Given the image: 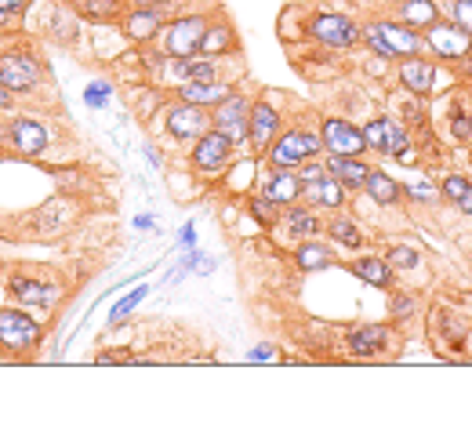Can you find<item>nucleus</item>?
<instances>
[{
    "instance_id": "7",
    "label": "nucleus",
    "mask_w": 472,
    "mask_h": 425,
    "mask_svg": "<svg viewBox=\"0 0 472 425\" xmlns=\"http://www.w3.org/2000/svg\"><path fill=\"white\" fill-rule=\"evenodd\" d=\"M320 138H324V146H327L331 153H338V156H360V153L367 149L363 131H356L352 124H345V120H338V117L324 120Z\"/></svg>"
},
{
    "instance_id": "20",
    "label": "nucleus",
    "mask_w": 472,
    "mask_h": 425,
    "mask_svg": "<svg viewBox=\"0 0 472 425\" xmlns=\"http://www.w3.org/2000/svg\"><path fill=\"white\" fill-rule=\"evenodd\" d=\"M12 295H15L19 302H26V305H40V309H48V305L55 302V291H51L48 284L33 280V277H12Z\"/></svg>"
},
{
    "instance_id": "28",
    "label": "nucleus",
    "mask_w": 472,
    "mask_h": 425,
    "mask_svg": "<svg viewBox=\"0 0 472 425\" xmlns=\"http://www.w3.org/2000/svg\"><path fill=\"white\" fill-rule=\"evenodd\" d=\"M331 266V251L324 243H302L298 247V270H324Z\"/></svg>"
},
{
    "instance_id": "2",
    "label": "nucleus",
    "mask_w": 472,
    "mask_h": 425,
    "mask_svg": "<svg viewBox=\"0 0 472 425\" xmlns=\"http://www.w3.org/2000/svg\"><path fill=\"white\" fill-rule=\"evenodd\" d=\"M0 84L8 92H33L40 84V62L33 51L12 48V51H0Z\"/></svg>"
},
{
    "instance_id": "10",
    "label": "nucleus",
    "mask_w": 472,
    "mask_h": 425,
    "mask_svg": "<svg viewBox=\"0 0 472 425\" xmlns=\"http://www.w3.org/2000/svg\"><path fill=\"white\" fill-rule=\"evenodd\" d=\"M8 146L19 156H40L48 149V131L37 120H12L8 124Z\"/></svg>"
},
{
    "instance_id": "6",
    "label": "nucleus",
    "mask_w": 472,
    "mask_h": 425,
    "mask_svg": "<svg viewBox=\"0 0 472 425\" xmlns=\"http://www.w3.org/2000/svg\"><path fill=\"white\" fill-rule=\"evenodd\" d=\"M229 156H233V138L222 135L218 128H211L208 135H200V142L193 149V167L197 172H218Z\"/></svg>"
},
{
    "instance_id": "39",
    "label": "nucleus",
    "mask_w": 472,
    "mask_h": 425,
    "mask_svg": "<svg viewBox=\"0 0 472 425\" xmlns=\"http://www.w3.org/2000/svg\"><path fill=\"white\" fill-rule=\"evenodd\" d=\"M135 357L131 353H124V350H117V353H99L94 357V364H131Z\"/></svg>"
},
{
    "instance_id": "30",
    "label": "nucleus",
    "mask_w": 472,
    "mask_h": 425,
    "mask_svg": "<svg viewBox=\"0 0 472 425\" xmlns=\"http://www.w3.org/2000/svg\"><path fill=\"white\" fill-rule=\"evenodd\" d=\"M76 8L87 15V19H113L120 12V0H76Z\"/></svg>"
},
{
    "instance_id": "26",
    "label": "nucleus",
    "mask_w": 472,
    "mask_h": 425,
    "mask_svg": "<svg viewBox=\"0 0 472 425\" xmlns=\"http://www.w3.org/2000/svg\"><path fill=\"white\" fill-rule=\"evenodd\" d=\"M288 229H291L295 236L309 240V236L320 233V222H316V215H313L309 208H291V211H288Z\"/></svg>"
},
{
    "instance_id": "9",
    "label": "nucleus",
    "mask_w": 472,
    "mask_h": 425,
    "mask_svg": "<svg viewBox=\"0 0 472 425\" xmlns=\"http://www.w3.org/2000/svg\"><path fill=\"white\" fill-rule=\"evenodd\" d=\"M363 138H367V146L378 149V153L411 156V153H407V135H404L393 120H370V124L363 128Z\"/></svg>"
},
{
    "instance_id": "5",
    "label": "nucleus",
    "mask_w": 472,
    "mask_h": 425,
    "mask_svg": "<svg viewBox=\"0 0 472 425\" xmlns=\"http://www.w3.org/2000/svg\"><path fill=\"white\" fill-rule=\"evenodd\" d=\"M215 128H218L222 135H229L233 142H244L247 131H251V106H247V99L229 95L226 102H218V110H215Z\"/></svg>"
},
{
    "instance_id": "31",
    "label": "nucleus",
    "mask_w": 472,
    "mask_h": 425,
    "mask_svg": "<svg viewBox=\"0 0 472 425\" xmlns=\"http://www.w3.org/2000/svg\"><path fill=\"white\" fill-rule=\"evenodd\" d=\"M327 229H331L334 240H342V243H349V247L360 243V229H356V222H349V218H334V222H327Z\"/></svg>"
},
{
    "instance_id": "32",
    "label": "nucleus",
    "mask_w": 472,
    "mask_h": 425,
    "mask_svg": "<svg viewBox=\"0 0 472 425\" xmlns=\"http://www.w3.org/2000/svg\"><path fill=\"white\" fill-rule=\"evenodd\" d=\"M251 215L258 218V226H276V204L269 197H251Z\"/></svg>"
},
{
    "instance_id": "34",
    "label": "nucleus",
    "mask_w": 472,
    "mask_h": 425,
    "mask_svg": "<svg viewBox=\"0 0 472 425\" xmlns=\"http://www.w3.org/2000/svg\"><path fill=\"white\" fill-rule=\"evenodd\" d=\"M26 4H30V0H0V26L15 22V19L26 12Z\"/></svg>"
},
{
    "instance_id": "17",
    "label": "nucleus",
    "mask_w": 472,
    "mask_h": 425,
    "mask_svg": "<svg viewBox=\"0 0 472 425\" xmlns=\"http://www.w3.org/2000/svg\"><path fill=\"white\" fill-rule=\"evenodd\" d=\"M262 197H269L276 208H288V204H295L298 197H302V179L298 175H291V172H272L269 175V182H265V190H262Z\"/></svg>"
},
{
    "instance_id": "19",
    "label": "nucleus",
    "mask_w": 472,
    "mask_h": 425,
    "mask_svg": "<svg viewBox=\"0 0 472 425\" xmlns=\"http://www.w3.org/2000/svg\"><path fill=\"white\" fill-rule=\"evenodd\" d=\"M229 95H233L229 84H211V80H204V84H182V99L185 102H197V106H218Z\"/></svg>"
},
{
    "instance_id": "8",
    "label": "nucleus",
    "mask_w": 472,
    "mask_h": 425,
    "mask_svg": "<svg viewBox=\"0 0 472 425\" xmlns=\"http://www.w3.org/2000/svg\"><path fill=\"white\" fill-rule=\"evenodd\" d=\"M324 138L309 135V131H288L276 146H272V164H298V160H313Z\"/></svg>"
},
{
    "instance_id": "25",
    "label": "nucleus",
    "mask_w": 472,
    "mask_h": 425,
    "mask_svg": "<svg viewBox=\"0 0 472 425\" xmlns=\"http://www.w3.org/2000/svg\"><path fill=\"white\" fill-rule=\"evenodd\" d=\"M404 19L422 26V30H429V26L440 22V12H436L432 0H404Z\"/></svg>"
},
{
    "instance_id": "33",
    "label": "nucleus",
    "mask_w": 472,
    "mask_h": 425,
    "mask_svg": "<svg viewBox=\"0 0 472 425\" xmlns=\"http://www.w3.org/2000/svg\"><path fill=\"white\" fill-rule=\"evenodd\" d=\"M450 131H454V138H461V142L472 138V117L465 113V106H454V110H450Z\"/></svg>"
},
{
    "instance_id": "42",
    "label": "nucleus",
    "mask_w": 472,
    "mask_h": 425,
    "mask_svg": "<svg viewBox=\"0 0 472 425\" xmlns=\"http://www.w3.org/2000/svg\"><path fill=\"white\" fill-rule=\"evenodd\" d=\"M407 309H411V302H407V298H396V313L407 316Z\"/></svg>"
},
{
    "instance_id": "43",
    "label": "nucleus",
    "mask_w": 472,
    "mask_h": 425,
    "mask_svg": "<svg viewBox=\"0 0 472 425\" xmlns=\"http://www.w3.org/2000/svg\"><path fill=\"white\" fill-rule=\"evenodd\" d=\"M135 4H138V8H160L164 0H135Z\"/></svg>"
},
{
    "instance_id": "14",
    "label": "nucleus",
    "mask_w": 472,
    "mask_h": 425,
    "mask_svg": "<svg viewBox=\"0 0 472 425\" xmlns=\"http://www.w3.org/2000/svg\"><path fill=\"white\" fill-rule=\"evenodd\" d=\"M204 128H208V117H204V110L197 102H182L167 117V131L174 138H197V135H204Z\"/></svg>"
},
{
    "instance_id": "40",
    "label": "nucleus",
    "mask_w": 472,
    "mask_h": 425,
    "mask_svg": "<svg viewBox=\"0 0 472 425\" xmlns=\"http://www.w3.org/2000/svg\"><path fill=\"white\" fill-rule=\"evenodd\" d=\"M91 106H102L106 102V88H87V95H84Z\"/></svg>"
},
{
    "instance_id": "29",
    "label": "nucleus",
    "mask_w": 472,
    "mask_h": 425,
    "mask_svg": "<svg viewBox=\"0 0 472 425\" xmlns=\"http://www.w3.org/2000/svg\"><path fill=\"white\" fill-rule=\"evenodd\" d=\"M443 197H450L465 215H472V186H468L465 179H458V175L447 179V182H443Z\"/></svg>"
},
{
    "instance_id": "3",
    "label": "nucleus",
    "mask_w": 472,
    "mask_h": 425,
    "mask_svg": "<svg viewBox=\"0 0 472 425\" xmlns=\"http://www.w3.org/2000/svg\"><path fill=\"white\" fill-rule=\"evenodd\" d=\"M367 44H370V51L386 55V58H407L418 51V37L404 26H393V22H374L367 30Z\"/></svg>"
},
{
    "instance_id": "1",
    "label": "nucleus",
    "mask_w": 472,
    "mask_h": 425,
    "mask_svg": "<svg viewBox=\"0 0 472 425\" xmlns=\"http://www.w3.org/2000/svg\"><path fill=\"white\" fill-rule=\"evenodd\" d=\"M40 346V327L22 309H0V353L8 360H22L30 350Z\"/></svg>"
},
{
    "instance_id": "18",
    "label": "nucleus",
    "mask_w": 472,
    "mask_h": 425,
    "mask_svg": "<svg viewBox=\"0 0 472 425\" xmlns=\"http://www.w3.org/2000/svg\"><path fill=\"white\" fill-rule=\"evenodd\" d=\"M327 172H331L345 190H360V186L367 182V175H370V167H367L360 156H338V153H331Z\"/></svg>"
},
{
    "instance_id": "21",
    "label": "nucleus",
    "mask_w": 472,
    "mask_h": 425,
    "mask_svg": "<svg viewBox=\"0 0 472 425\" xmlns=\"http://www.w3.org/2000/svg\"><path fill=\"white\" fill-rule=\"evenodd\" d=\"M349 273H356V277L367 280L370 288H389V280H393V270H389L382 259H360V262H349Z\"/></svg>"
},
{
    "instance_id": "16",
    "label": "nucleus",
    "mask_w": 472,
    "mask_h": 425,
    "mask_svg": "<svg viewBox=\"0 0 472 425\" xmlns=\"http://www.w3.org/2000/svg\"><path fill=\"white\" fill-rule=\"evenodd\" d=\"M276 131H280V113L269 106V102H258V106H251V142H254V149H269V142L276 138Z\"/></svg>"
},
{
    "instance_id": "24",
    "label": "nucleus",
    "mask_w": 472,
    "mask_h": 425,
    "mask_svg": "<svg viewBox=\"0 0 472 425\" xmlns=\"http://www.w3.org/2000/svg\"><path fill=\"white\" fill-rule=\"evenodd\" d=\"M363 190H367V197H374L378 204H396V200H400V186H396L386 172H370L367 182H363Z\"/></svg>"
},
{
    "instance_id": "41",
    "label": "nucleus",
    "mask_w": 472,
    "mask_h": 425,
    "mask_svg": "<svg viewBox=\"0 0 472 425\" xmlns=\"http://www.w3.org/2000/svg\"><path fill=\"white\" fill-rule=\"evenodd\" d=\"M12 95H15V92H8L4 84H0V113H4V110H12Z\"/></svg>"
},
{
    "instance_id": "15",
    "label": "nucleus",
    "mask_w": 472,
    "mask_h": 425,
    "mask_svg": "<svg viewBox=\"0 0 472 425\" xmlns=\"http://www.w3.org/2000/svg\"><path fill=\"white\" fill-rule=\"evenodd\" d=\"M386 342H389V331L378 323H367V327H356L345 334V346L352 357H374L378 350H386Z\"/></svg>"
},
{
    "instance_id": "37",
    "label": "nucleus",
    "mask_w": 472,
    "mask_h": 425,
    "mask_svg": "<svg viewBox=\"0 0 472 425\" xmlns=\"http://www.w3.org/2000/svg\"><path fill=\"white\" fill-rule=\"evenodd\" d=\"M324 175H327V164H316V160H309V164L298 167V179L302 182H313V179H324Z\"/></svg>"
},
{
    "instance_id": "11",
    "label": "nucleus",
    "mask_w": 472,
    "mask_h": 425,
    "mask_svg": "<svg viewBox=\"0 0 472 425\" xmlns=\"http://www.w3.org/2000/svg\"><path fill=\"white\" fill-rule=\"evenodd\" d=\"M302 200H306L309 208H327V211H334V208L345 204V186L327 172L324 179L302 182Z\"/></svg>"
},
{
    "instance_id": "38",
    "label": "nucleus",
    "mask_w": 472,
    "mask_h": 425,
    "mask_svg": "<svg viewBox=\"0 0 472 425\" xmlns=\"http://www.w3.org/2000/svg\"><path fill=\"white\" fill-rule=\"evenodd\" d=\"M389 259H393L396 266H404V270H411V266H418V254H414L411 247H393V251H389Z\"/></svg>"
},
{
    "instance_id": "4",
    "label": "nucleus",
    "mask_w": 472,
    "mask_h": 425,
    "mask_svg": "<svg viewBox=\"0 0 472 425\" xmlns=\"http://www.w3.org/2000/svg\"><path fill=\"white\" fill-rule=\"evenodd\" d=\"M204 33H208V19H200V15L178 19L167 33V55L171 58H193L204 44Z\"/></svg>"
},
{
    "instance_id": "13",
    "label": "nucleus",
    "mask_w": 472,
    "mask_h": 425,
    "mask_svg": "<svg viewBox=\"0 0 472 425\" xmlns=\"http://www.w3.org/2000/svg\"><path fill=\"white\" fill-rule=\"evenodd\" d=\"M313 33H316V40H324L331 48H352L360 40V30L342 15H320L313 22Z\"/></svg>"
},
{
    "instance_id": "12",
    "label": "nucleus",
    "mask_w": 472,
    "mask_h": 425,
    "mask_svg": "<svg viewBox=\"0 0 472 425\" xmlns=\"http://www.w3.org/2000/svg\"><path fill=\"white\" fill-rule=\"evenodd\" d=\"M429 48L436 51V55H443V58H461L465 51H468V44H472V33H465L461 26H429Z\"/></svg>"
},
{
    "instance_id": "22",
    "label": "nucleus",
    "mask_w": 472,
    "mask_h": 425,
    "mask_svg": "<svg viewBox=\"0 0 472 425\" xmlns=\"http://www.w3.org/2000/svg\"><path fill=\"white\" fill-rule=\"evenodd\" d=\"M400 76H404V84L414 92V95H425L429 88H432V80H436V69L429 66V62H404V69H400Z\"/></svg>"
},
{
    "instance_id": "27",
    "label": "nucleus",
    "mask_w": 472,
    "mask_h": 425,
    "mask_svg": "<svg viewBox=\"0 0 472 425\" xmlns=\"http://www.w3.org/2000/svg\"><path fill=\"white\" fill-rule=\"evenodd\" d=\"M200 51H204V55H222V51H233V30H229L226 22L211 26V30L204 33V44H200Z\"/></svg>"
},
{
    "instance_id": "36",
    "label": "nucleus",
    "mask_w": 472,
    "mask_h": 425,
    "mask_svg": "<svg viewBox=\"0 0 472 425\" xmlns=\"http://www.w3.org/2000/svg\"><path fill=\"white\" fill-rule=\"evenodd\" d=\"M454 19L465 33H472V0H454Z\"/></svg>"
},
{
    "instance_id": "35",
    "label": "nucleus",
    "mask_w": 472,
    "mask_h": 425,
    "mask_svg": "<svg viewBox=\"0 0 472 425\" xmlns=\"http://www.w3.org/2000/svg\"><path fill=\"white\" fill-rule=\"evenodd\" d=\"M142 298H146V288L131 291V295H128V298H124V302H120V305L113 309V323H120V320H124V316H128V313H131V309H135V305H138Z\"/></svg>"
},
{
    "instance_id": "44",
    "label": "nucleus",
    "mask_w": 472,
    "mask_h": 425,
    "mask_svg": "<svg viewBox=\"0 0 472 425\" xmlns=\"http://www.w3.org/2000/svg\"><path fill=\"white\" fill-rule=\"evenodd\" d=\"M0 142H8V128L4 124H0Z\"/></svg>"
},
{
    "instance_id": "23",
    "label": "nucleus",
    "mask_w": 472,
    "mask_h": 425,
    "mask_svg": "<svg viewBox=\"0 0 472 425\" xmlns=\"http://www.w3.org/2000/svg\"><path fill=\"white\" fill-rule=\"evenodd\" d=\"M160 22H164V19H160V8H138V12L128 19L124 30H128V37H135V40H149V37L160 30Z\"/></svg>"
}]
</instances>
